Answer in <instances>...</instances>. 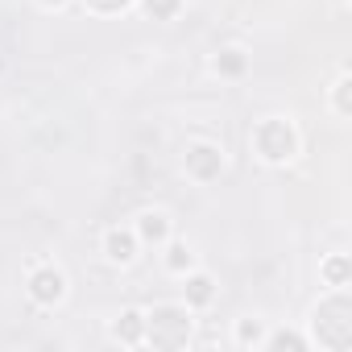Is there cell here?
Returning <instances> with one entry per match:
<instances>
[{"label":"cell","mask_w":352,"mask_h":352,"mask_svg":"<svg viewBox=\"0 0 352 352\" xmlns=\"http://www.w3.org/2000/svg\"><path fill=\"white\" fill-rule=\"evenodd\" d=\"M315 336L331 352H344L352 344V302H348V294H331L327 302H319V311H315Z\"/></svg>","instance_id":"1"},{"label":"cell","mask_w":352,"mask_h":352,"mask_svg":"<svg viewBox=\"0 0 352 352\" xmlns=\"http://www.w3.org/2000/svg\"><path fill=\"white\" fill-rule=\"evenodd\" d=\"M145 336L153 348H183L191 336V319L183 307H153L145 315Z\"/></svg>","instance_id":"2"},{"label":"cell","mask_w":352,"mask_h":352,"mask_svg":"<svg viewBox=\"0 0 352 352\" xmlns=\"http://www.w3.org/2000/svg\"><path fill=\"white\" fill-rule=\"evenodd\" d=\"M253 141H257V153L265 162H286L294 153V145H298V137H294V129L286 120H261Z\"/></svg>","instance_id":"3"},{"label":"cell","mask_w":352,"mask_h":352,"mask_svg":"<svg viewBox=\"0 0 352 352\" xmlns=\"http://www.w3.org/2000/svg\"><path fill=\"white\" fill-rule=\"evenodd\" d=\"M63 294H67V278H63L58 270L42 265V270H34V274H30V298H34V302H42V307H54Z\"/></svg>","instance_id":"4"},{"label":"cell","mask_w":352,"mask_h":352,"mask_svg":"<svg viewBox=\"0 0 352 352\" xmlns=\"http://www.w3.org/2000/svg\"><path fill=\"white\" fill-rule=\"evenodd\" d=\"M220 166H224L220 149H212V145H191L187 149V170L195 174V179H216Z\"/></svg>","instance_id":"5"},{"label":"cell","mask_w":352,"mask_h":352,"mask_svg":"<svg viewBox=\"0 0 352 352\" xmlns=\"http://www.w3.org/2000/svg\"><path fill=\"white\" fill-rule=\"evenodd\" d=\"M112 336H116V340H124V344H137V340L145 336V315H141V311H124V315L116 319Z\"/></svg>","instance_id":"6"},{"label":"cell","mask_w":352,"mask_h":352,"mask_svg":"<svg viewBox=\"0 0 352 352\" xmlns=\"http://www.w3.org/2000/svg\"><path fill=\"white\" fill-rule=\"evenodd\" d=\"M137 232H141V241L157 245V241H166L170 224H166V216H162V212H145V216H141V224H137Z\"/></svg>","instance_id":"7"},{"label":"cell","mask_w":352,"mask_h":352,"mask_svg":"<svg viewBox=\"0 0 352 352\" xmlns=\"http://www.w3.org/2000/svg\"><path fill=\"white\" fill-rule=\"evenodd\" d=\"M133 249H137V241H133L129 232H120V228L108 232V257H112V261H120V265L133 261Z\"/></svg>","instance_id":"8"},{"label":"cell","mask_w":352,"mask_h":352,"mask_svg":"<svg viewBox=\"0 0 352 352\" xmlns=\"http://www.w3.org/2000/svg\"><path fill=\"white\" fill-rule=\"evenodd\" d=\"M212 294H216V282H212L208 274H195V278L187 282V302H191V307H204V302H212Z\"/></svg>","instance_id":"9"},{"label":"cell","mask_w":352,"mask_h":352,"mask_svg":"<svg viewBox=\"0 0 352 352\" xmlns=\"http://www.w3.org/2000/svg\"><path fill=\"white\" fill-rule=\"evenodd\" d=\"M216 67H220V75H241V71H245V54H241V50H224V54L216 58Z\"/></svg>","instance_id":"10"},{"label":"cell","mask_w":352,"mask_h":352,"mask_svg":"<svg viewBox=\"0 0 352 352\" xmlns=\"http://www.w3.org/2000/svg\"><path fill=\"white\" fill-rule=\"evenodd\" d=\"M145 13H149L153 21H166V17L179 13V0H145Z\"/></svg>","instance_id":"11"},{"label":"cell","mask_w":352,"mask_h":352,"mask_svg":"<svg viewBox=\"0 0 352 352\" xmlns=\"http://www.w3.org/2000/svg\"><path fill=\"white\" fill-rule=\"evenodd\" d=\"M323 274H327V282H331V286H344V282H348V257H331Z\"/></svg>","instance_id":"12"},{"label":"cell","mask_w":352,"mask_h":352,"mask_svg":"<svg viewBox=\"0 0 352 352\" xmlns=\"http://www.w3.org/2000/svg\"><path fill=\"white\" fill-rule=\"evenodd\" d=\"M270 348H290V352H302V348H307V340H302V336H294V331H282V336H274V340H270Z\"/></svg>","instance_id":"13"},{"label":"cell","mask_w":352,"mask_h":352,"mask_svg":"<svg viewBox=\"0 0 352 352\" xmlns=\"http://www.w3.org/2000/svg\"><path fill=\"white\" fill-rule=\"evenodd\" d=\"M166 265H170V270H187V265H191V249H187V245H174L170 257H166Z\"/></svg>","instance_id":"14"},{"label":"cell","mask_w":352,"mask_h":352,"mask_svg":"<svg viewBox=\"0 0 352 352\" xmlns=\"http://www.w3.org/2000/svg\"><path fill=\"white\" fill-rule=\"evenodd\" d=\"M348 87H352V83H348V75H344V79L336 83V108H340L344 116H348V108H352V104H348Z\"/></svg>","instance_id":"15"},{"label":"cell","mask_w":352,"mask_h":352,"mask_svg":"<svg viewBox=\"0 0 352 352\" xmlns=\"http://www.w3.org/2000/svg\"><path fill=\"white\" fill-rule=\"evenodd\" d=\"M87 5H91L96 13H120V9L129 5V0H87Z\"/></svg>","instance_id":"16"},{"label":"cell","mask_w":352,"mask_h":352,"mask_svg":"<svg viewBox=\"0 0 352 352\" xmlns=\"http://www.w3.org/2000/svg\"><path fill=\"white\" fill-rule=\"evenodd\" d=\"M261 340V327L257 323H241V344H257Z\"/></svg>","instance_id":"17"},{"label":"cell","mask_w":352,"mask_h":352,"mask_svg":"<svg viewBox=\"0 0 352 352\" xmlns=\"http://www.w3.org/2000/svg\"><path fill=\"white\" fill-rule=\"evenodd\" d=\"M42 5H63V0H42Z\"/></svg>","instance_id":"18"}]
</instances>
